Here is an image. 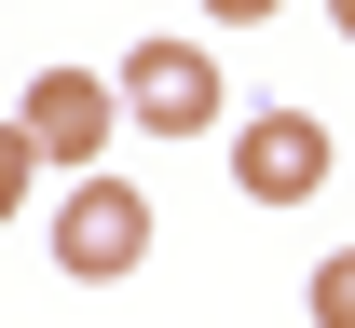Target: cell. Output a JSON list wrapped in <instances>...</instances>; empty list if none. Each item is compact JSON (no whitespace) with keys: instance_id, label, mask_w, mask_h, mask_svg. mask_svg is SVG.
Listing matches in <instances>:
<instances>
[{"instance_id":"cell-8","label":"cell","mask_w":355,"mask_h":328,"mask_svg":"<svg viewBox=\"0 0 355 328\" xmlns=\"http://www.w3.org/2000/svg\"><path fill=\"white\" fill-rule=\"evenodd\" d=\"M328 28H342V42H355V0H328Z\"/></svg>"},{"instance_id":"cell-2","label":"cell","mask_w":355,"mask_h":328,"mask_svg":"<svg viewBox=\"0 0 355 328\" xmlns=\"http://www.w3.org/2000/svg\"><path fill=\"white\" fill-rule=\"evenodd\" d=\"M14 123H28V150H42L55 178H96V150H110V123H123V83H96V69H42V83L14 96Z\"/></svg>"},{"instance_id":"cell-7","label":"cell","mask_w":355,"mask_h":328,"mask_svg":"<svg viewBox=\"0 0 355 328\" xmlns=\"http://www.w3.org/2000/svg\"><path fill=\"white\" fill-rule=\"evenodd\" d=\"M205 14H232V28H260V14H287V0H205Z\"/></svg>"},{"instance_id":"cell-1","label":"cell","mask_w":355,"mask_h":328,"mask_svg":"<svg viewBox=\"0 0 355 328\" xmlns=\"http://www.w3.org/2000/svg\"><path fill=\"white\" fill-rule=\"evenodd\" d=\"M150 191H123V178H69V205H55V274L69 287H123L137 260H150Z\"/></svg>"},{"instance_id":"cell-5","label":"cell","mask_w":355,"mask_h":328,"mask_svg":"<svg viewBox=\"0 0 355 328\" xmlns=\"http://www.w3.org/2000/svg\"><path fill=\"white\" fill-rule=\"evenodd\" d=\"M314 328H355V246L314 260Z\"/></svg>"},{"instance_id":"cell-3","label":"cell","mask_w":355,"mask_h":328,"mask_svg":"<svg viewBox=\"0 0 355 328\" xmlns=\"http://www.w3.org/2000/svg\"><path fill=\"white\" fill-rule=\"evenodd\" d=\"M110 83H123V123H150V137L219 123V55H205V42H137Z\"/></svg>"},{"instance_id":"cell-6","label":"cell","mask_w":355,"mask_h":328,"mask_svg":"<svg viewBox=\"0 0 355 328\" xmlns=\"http://www.w3.org/2000/svg\"><path fill=\"white\" fill-rule=\"evenodd\" d=\"M28 178H42V150H28V123H0V219L28 205Z\"/></svg>"},{"instance_id":"cell-4","label":"cell","mask_w":355,"mask_h":328,"mask_svg":"<svg viewBox=\"0 0 355 328\" xmlns=\"http://www.w3.org/2000/svg\"><path fill=\"white\" fill-rule=\"evenodd\" d=\"M232 178H246V205H314V191H328V123H314L301 96L260 110V123L232 137Z\"/></svg>"}]
</instances>
